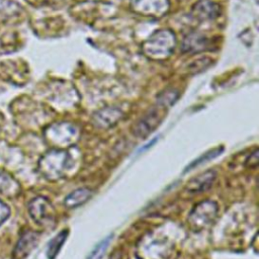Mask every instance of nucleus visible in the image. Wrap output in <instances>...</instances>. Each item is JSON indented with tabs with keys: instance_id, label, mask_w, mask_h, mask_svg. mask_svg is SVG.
I'll return each mask as SVG.
<instances>
[{
	"instance_id": "f257e3e1",
	"label": "nucleus",
	"mask_w": 259,
	"mask_h": 259,
	"mask_svg": "<svg viewBox=\"0 0 259 259\" xmlns=\"http://www.w3.org/2000/svg\"><path fill=\"white\" fill-rule=\"evenodd\" d=\"M175 48V35L169 29H160L154 32L144 44L145 54L151 58L160 59L169 56Z\"/></svg>"
},
{
	"instance_id": "f03ea898",
	"label": "nucleus",
	"mask_w": 259,
	"mask_h": 259,
	"mask_svg": "<svg viewBox=\"0 0 259 259\" xmlns=\"http://www.w3.org/2000/svg\"><path fill=\"white\" fill-rule=\"evenodd\" d=\"M70 157L68 153L59 150H52L41 157L38 163V170L49 180L60 179L69 167Z\"/></svg>"
},
{
	"instance_id": "7ed1b4c3",
	"label": "nucleus",
	"mask_w": 259,
	"mask_h": 259,
	"mask_svg": "<svg viewBox=\"0 0 259 259\" xmlns=\"http://www.w3.org/2000/svg\"><path fill=\"white\" fill-rule=\"evenodd\" d=\"M219 212L218 204L212 200H203L197 203L190 211L187 223L194 232H199L211 225Z\"/></svg>"
},
{
	"instance_id": "20e7f679",
	"label": "nucleus",
	"mask_w": 259,
	"mask_h": 259,
	"mask_svg": "<svg viewBox=\"0 0 259 259\" xmlns=\"http://www.w3.org/2000/svg\"><path fill=\"white\" fill-rule=\"evenodd\" d=\"M166 108L158 104L150 108L134 125L133 135L138 138H146L155 131L163 120Z\"/></svg>"
},
{
	"instance_id": "39448f33",
	"label": "nucleus",
	"mask_w": 259,
	"mask_h": 259,
	"mask_svg": "<svg viewBox=\"0 0 259 259\" xmlns=\"http://www.w3.org/2000/svg\"><path fill=\"white\" fill-rule=\"evenodd\" d=\"M28 212L38 225H50L55 220V208L50 200L44 196H36L28 203Z\"/></svg>"
},
{
	"instance_id": "423d86ee",
	"label": "nucleus",
	"mask_w": 259,
	"mask_h": 259,
	"mask_svg": "<svg viewBox=\"0 0 259 259\" xmlns=\"http://www.w3.org/2000/svg\"><path fill=\"white\" fill-rule=\"evenodd\" d=\"M38 241L39 234L37 232L31 230L23 232L13 249L11 259H25L37 246Z\"/></svg>"
},
{
	"instance_id": "0eeeda50",
	"label": "nucleus",
	"mask_w": 259,
	"mask_h": 259,
	"mask_svg": "<svg viewBox=\"0 0 259 259\" xmlns=\"http://www.w3.org/2000/svg\"><path fill=\"white\" fill-rule=\"evenodd\" d=\"M210 47L211 41L205 35L198 32H192L184 37L181 45V51L183 53L195 54L209 50Z\"/></svg>"
},
{
	"instance_id": "6e6552de",
	"label": "nucleus",
	"mask_w": 259,
	"mask_h": 259,
	"mask_svg": "<svg viewBox=\"0 0 259 259\" xmlns=\"http://www.w3.org/2000/svg\"><path fill=\"white\" fill-rule=\"evenodd\" d=\"M215 178H217V172L214 170H206L203 173L191 179L187 183L185 189L186 191L194 194L203 192L212 186Z\"/></svg>"
},
{
	"instance_id": "1a4fd4ad",
	"label": "nucleus",
	"mask_w": 259,
	"mask_h": 259,
	"mask_svg": "<svg viewBox=\"0 0 259 259\" xmlns=\"http://www.w3.org/2000/svg\"><path fill=\"white\" fill-rule=\"evenodd\" d=\"M192 13L200 21L209 20L220 15V7L209 0H199L192 7Z\"/></svg>"
},
{
	"instance_id": "9d476101",
	"label": "nucleus",
	"mask_w": 259,
	"mask_h": 259,
	"mask_svg": "<svg viewBox=\"0 0 259 259\" xmlns=\"http://www.w3.org/2000/svg\"><path fill=\"white\" fill-rule=\"evenodd\" d=\"M122 115V111L115 107V106H111V107H106L103 108L101 110H99L98 112L95 113L94 115V119L96 121V124H99L100 126H111L112 124H114Z\"/></svg>"
},
{
	"instance_id": "9b49d317",
	"label": "nucleus",
	"mask_w": 259,
	"mask_h": 259,
	"mask_svg": "<svg viewBox=\"0 0 259 259\" xmlns=\"http://www.w3.org/2000/svg\"><path fill=\"white\" fill-rule=\"evenodd\" d=\"M92 195L93 191L91 189L86 187L78 188L66 196V198L64 199V204L68 208H75L84 204L92 197Z\"/></svg>"
},
{
	"instance_id": "f8f14e48",
	"label": "nucleus",
	"mask_w": 259,
	"mask_h": 259,
	"mask_svg": "<svg viewBox=\"0 0 259 259\" xmlns=\"http://www.w3.org/2000/svg\"><path fill=\"white\" fill-rule=\"evenodd\" d=\"M19 192V184L5 172H0V193L13 196Z\"/></svg>"
},
{
	"instance_id": "ddd939ff",
	"label": "nucleus",
	"mask_w": 259,
	"mask_h": 259,
	"mask_svg": "<svg viewBox=\"0 0 259 259\" xmlns=\"http://www.w3.org/2000/svg\"><path fill=\"white\" fill-rule=\"evenodd\" d=\"M68 230H63L61 231L55 238L51 240V242L48 245V250H47V256L49 259H55L56 256L58 255L60 249L62 248L63 244L65 243L67 237H68Z\"/></svg>"
},
{
	"instance_id": "4468645a",
	"label": "nucleus",
	"mask_w": 259,
	"mask_h": 259,
	"mask_svg": "<svg viewBox=\"0 0 259 259\" xmlns=\"http://www.w3.org/2000/svg\"><path fill=\"white\" fill-rule=\"evenodd\" d=\"M178 97H179V92L176 89L168 88L159 94V96L157 97L156 103L162 107L167 108L173 105L178 99Z\"/></svg>"
},
{
	"instance_id": "2eb2a0df",
	"label": "nucleus",
	"mask_w": 259,
	"mask_h": 259,
	"mask_svg": "<svg viewBox=\"0 0 259 259\" xmlns=\"http://www.w3.org/2000/svg\"><path fill=\"white\" fill-rule=\"evenodd\" d=\"M223 150H224V148H223V147H220V148H215V149H212V150H210V151L204 153L202 156L198 157L196 160H194L193 162H191V163L185 168L184 172H188V171H190L191 169H193V168H195V167H197V166H199V165H201V164H203V163H205V162H207V161H209V160L215 158L217 156H219V155L223 152Z\"/></svg>"
},
{
	"instance_id": "dca6fc26",
	"label": "nucleus",
	"mask_w": 259,
	"mask_h": 259,
	"mask_svg": "<svg viewBox=\"0 0 259 259\" xmlns=\"http://www.w3.org/2000/svg\"><path fill=\"white\" fill-rule=\"evenodd\" d=\"M112 239H113V235H109V236L105 237L103 240H101L91 251V253L89 254L87 259H102V257L106 253V250L109 247Z\"/></svg>"
},
{
	"instance_id": "f3484780",
	"label": "nucleus",
	"mask_w": 259,
	"mask_h": 259,
	"mask_svg": "<svg viewBox=\"0 0 259 259\" xmlns=\"http://www.w3.org/2000/svg\"><path fill=\"white\" fill-rule=\"evenodd\" d=\"M211 61L212 60L210 58H207V57L197 59L188 66V71L191 72L192 74L199 73V72L205 70L211 64Z\"/></svg>"
},
{
	"instance_id": "a211bd4d",
	"label": "nucleus",
	"mask_w": 259,
	"mask_h": 259,
	"mask_svg": "<svg viewBox=\"0 0 259 259\" xmlns=\"http://www.w3.org/2000/svg\"><path fill=\"white\" fill-rule=\"evenodd\" d=\"M10 215V207L0 199V226Z\"/></svg>"
},
{
	"instance_id": "6ab92c4d",
	"label": "nucleus",
	"mask_w": 259,
	"mask_h": 259,
	"mask_svg": "<svg viewBox=\"0 0 259 259\" xmlns=\"http://www.w3.org/2000/svg\"><path fill=\"white\" fill-rule=\"evenodd\" d=\"M245 165L249 168H256L258 166V150L255 149L253 153L247 158Z\"/></svg>"
}]
</instances>
